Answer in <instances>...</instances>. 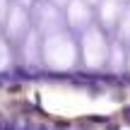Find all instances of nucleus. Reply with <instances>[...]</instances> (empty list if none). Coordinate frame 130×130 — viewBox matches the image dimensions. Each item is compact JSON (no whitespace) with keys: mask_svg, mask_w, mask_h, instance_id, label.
<instances>
[{"mask_svg":"<svg viewBox=\"0 0 130 130\" xmlns=\"http://www.w3.org/2000/svg\"><path fill=\"white\" fill-rule=\"evenodd\" d=\"M48 3H53L56 7H60V10H65V5L70 3V0H48Z\"/></svg>","mask_w":130,"mask_h":130,"instance_id":"f8f14e48","label":"nucleus"},{"mask_svg":"<svg viewBox=\"0 0 130 130\" xmlns=\"http://www.w3.org/2000/svg\"><path fill=\"white\" fill-rule=\"evenodd\" d=\"M118 34H121V39L130 41V10H125L118 19Z\"/></svg>","mask_w":130,"mask_h":130,"instance_id":"1a4fd4ad","label":"nucleus"},{"mask_svg":"<svg viewBox=\"0 0 130 130\" xmlns=\"http://www.w3.org/2000/svg\"><path fill=\"white\" fill-rule=\"evenodd\" d=\"M22 60H24V65H29V68L41 65V36H39L34 29L22 39Z\"/></svg>","mask_w":130,"mask_h":130,"instance_id":"423d86ee","label":"nucleus"},{"mask_svg":"<svg viewBox=\"0 0 130 130\" xmlns=\"http://www.w3.org/2000/svg\"><path fill=\"white\" fill-rule=\"evenodd\" d=\"M87 5H96V3H101V0H84Z\"/></svg>","mask_w":130,"mask_h":130,"instance_id":"ddd939ff","label":"nucleus"},{"mask_svg":"<svg viewBox=\"0 0 130 130\" xmlns=\"http://www.w3.org/2000/svg\"><path fill=\"white\" fill-rule=\"evenodd\" d=\"M108 58H111V60H108V65H111L113 70H121L123 68V51H121V46H118L116 43V48H108Z\"/></svg>","mask_w":130,"mask_h":130,"instance_id":"9d476101","label":"nucleus"},{"mask_svg":"<svg viewBox=\"0 0 130 130\" xmlns=\"http://www.w3.org/2000/svg\"><path fill=\"white\" fill-rule=\"evenodd\" d=\"M5 34L14 41H22L29 31H31V17H29V10H24L22 5L12 3L10 5V12L5 17Z\"/></svg>","mask_w":130,"mask_h":130,"instance_id":"20e7f679","label":"nucleus"},{"mask_svg":"<svg viewBox=\"0 0 130 130\" xmlns=\"http://www.w3.org/2000/svg\"><path fill=\"white\" fill-rule=\"evenodd\" d=\"M29 17H31V24H34L31 29L39 34V36H43V39L65 31V14H63V10L56 7L53 3H48V0H34Z\"/></svg>","mask_w":130,"mask_h":130,"instance_id":"f03ea898","label":"nucleus"},{"mask_svg":"<svg viewBox=\"0 0 130 130\" xmlns=\"http://www.w3.org/2000/svg\"><path fill=\"white\" fill-rule=\"evenodd\" d=\"M65 14V27L75 29V31H87L92 27V19H94V12H92V5H87L84 0H70L63 10Z\"/></svg>","mask_w":130,"mask_h":130,"instance_id":"39448f33","label":"nucleus"},{"mask_svg":"<svg viewBox=\"0 0 130 130\" xmlns=\"http://www.w3.org/2000/svg\"><path fill=\"white\" fill-rule=\"evenodd\" d=\"M10 0H0V24H5V17H7V12H10Z\"/></svg>","mask_w":130,"mask_h":130,"instance_id":"9b49d317","label":"nucleus"},{"mask_svg":"<svg viewBox=\"0 0 130 130\" xmlns=\"http://www.w3.org/2000/svg\"><path fill=\"white\" fill-rule=\"evenodd\" d=\"M121 14H123V7H121L118 0H101V3H99V22L106 29H111L113 24H118Z\"/></svg>","mask_w":130,"mask_h":130,"instance_id":"0eeeda50","label":"nucleus"},{"mask_svg":"<svg viewBox=\"0 0 130 130\" xmlns=\"http://www.w3.org/2000/svg\"><path fill=\"white\" fill-rule=\"evenodd\" d=\"M10 65H12V48H10V43L0 36V72L10 70Z\"/></svg>","mask_w":130,"mask_h":130,"instance_id":"6e6552de","label":"nucleus"},{"mask_svg":"<svg viewBox=\"0 0 130 130\" xmlns=\"http://www.w3.org/2000/svg\"><path fill=\"white\" fill-rule=\"evenodd\" d=\"M77 58H79L77 43L68 31L41 39V65L51 70H70L77 65Z\"/></svg>","mask_w":130,"mask_h":130,"instance_id":"f257e3e1","label":"nucleus"},{"mask_svg":"<svg viewBox=\"0 0 130 130\" xmlns=\"http://www.w3.org/2000/svg\"><path fill=\"white\" fill-rule=\"evenodd\" d=\"M79 51L87 68H101L108 63V43L96 27H89L79 36Z\"/></svg>","mask_w":130,"mask_h":130,"instance_id":"7ed1b4c3","label":"nucleus"}]
</instances>
